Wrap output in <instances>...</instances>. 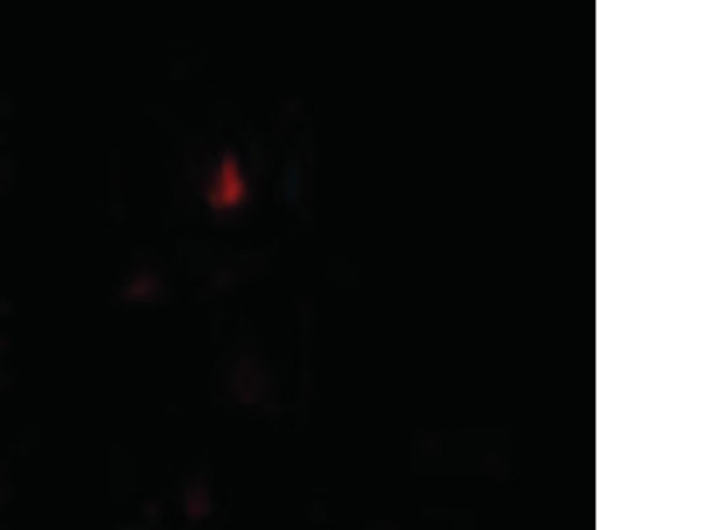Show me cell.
I'll return each instance as SVG.
<instances>
[{
	"instance_id": "1",
	"label": "cell",
	"mask_w": 707,
	"mask_h": 530,
	"mask_svg": "<svg viewBox=\"0 0 707 530\" xmlns=\"http://www.w3.org/2000/svg\"><path fill=\"white\" fill-rule=\"evenodd\" d=\"M245 195V185L234 158L228 156L221 162L219 176L210 192V202L217 209L237 206Z\"/></svg>"
}]
</instances>
